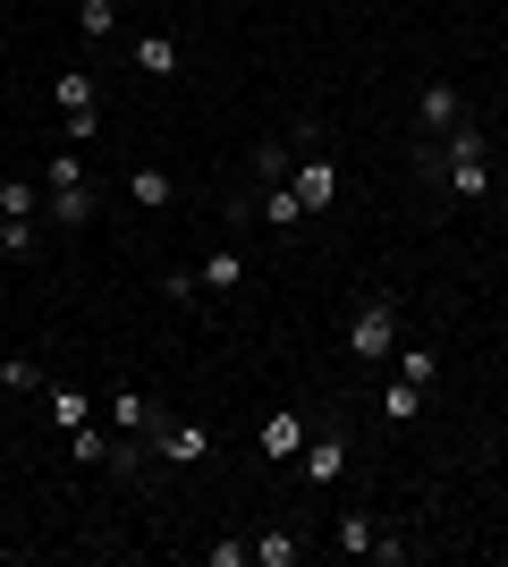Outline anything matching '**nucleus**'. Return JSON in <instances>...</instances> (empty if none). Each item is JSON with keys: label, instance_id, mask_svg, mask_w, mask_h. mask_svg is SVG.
Instances as JSON below:
<instances>
[{"label": "nucleus", "instance_id": "f257e3e1", "mask_svg": "<svg viewBox=\"0 0 508 567\" xmlns=\"http://www.w3.org/2000/svg\"><path fill=\"white\" fill-rule=\"evenodd\" d=\"M145 450L162 457V466H204V457L220 450V432L204 424V415H162V424L145 432Z\"/></svg>", "mask_w": 508, "mask_h": 567}, {"label": "nucleus", "instance_id": "f03ea898", "mask_svg": "<svg viewBox=\"0 0 508 567\" xmlns=\"http://www.w3.org/2000/svg\"><path fill=\"white\" fill-rule=\"evenodd\" d=\"M348 355H356V364H390V355H398V306H390V297H364V306H356V322H348Z\"/></svg>", "mask_w": 508, "mask_h": 567}, {"label": "nucleus", "instance_id": "7ed1b4c3", "mask_svg": "<svg viewBox=\"0 0 508 567\" xmlns=\"http://www.w3.org/2000/svg\"><path fill=\"white\" fill-rule=\"evenodd\" d=\"M289 187H297V204H305V213H331V204H339V162H331V153H297Z\"/></svg>", "mask_w": 508, "mask_h": 567}, {"label": "nucleus", "instance_id": "20e7f679", "mask_svg": "<svg viewBox=\"0 0 508 567\" xmlns=\"http://www.w3.org/2000/svg\"><path fill=\"white\" fill-rule=\"evenodd\" d=\"M433 169H440V187L458 195V204H484L491 195V162L484 153H433Z\"/></svg>", "mask_w": 508, "mask_h": 567}, {"label": "nucleus", "instance_id": "39448f33", "mask_svg": "<svg viewBox=\"0 0 508 567\" xmlns=\"http://www.w3.org/2000/svg\"><path fill=\"white\" fill-rule=\"evenodd\" d=\"M297 474H305V483H339V474H348V432H314V441H305V450H297Z\"/></svg>", "mask_w": 508, "mask_h": 567}, {"label": "nucleus", "instance_id": "423d86ee", "mask_svg": "<svg viewBox=\"0 0 508 567\" xmlns=\"http://www.w3.org/2000/svg\"><path fill=\"white\" fill-rule=\"evenodd\" d=\"M415 118H424V136H449V127H458V118H466L458 85H449V76H433V85L415 94Z\"/></svg>", "mask_w": 508, "mask_h": 567}, {"label": "nucleus", "instance_id": "0eeeda50", "mask_svg": "<svg viewBox=\"0 0 508 567\" xmlns=\"http://www.w3.org/2000/svg\"><path fill=\"white\" fill-rule=\"evenodd\" d=\"M314 432H305V415L297 406H280V415H263V457L271 466H297V450H305Z\"/></svg>", "mask_w": 508, "mask_h": 567}, {"label": "nucleus", "instance_id": "6e6552de", "mask_svg": "<svg viewBox=\"0 0 508 567\" xmlns=\"http://www.w3.org/2000/svg\"><path fill=\"white\" fill-rule=\"evenodd\" d=\"M43 406H51V424L76 432V424H94V399L76 390V381H43Z\"/></svg>", "mask_w": 508, "mask_h": 567}, {"label": "nucleus", "instance_id": "1a4fd4ad", "mask_svg": "<svg viewBox=\"0 0 508 567\" xmlns=\"http://www.w3.org/2000/svg\"><path fill=\"white\" fill-rule=\"evenodd\" d=\"M373 534H382V525H373V508H348V517L331 525V550H339V559H364V550H373Z\"/></svg>", "mask_w": 508, "mask_h": 567}, {"label": "nucleus", "instance_id": "9d476101", "mask_svg": "<svg viewBox=\"0 0 508 567\" xmlns=\"http://www.w3.org/2000/svg\"><path fill=\"white\" fill-rule=\"evenodd\" d=\"M111 424H120V441H145V432L162 424V406L136 399V390H120V399H111Z\"/></svg>", "mask_w": 508, "mask_h": 567}, {"label": "nucleus", "instance_id": "9b49d317", "mask_svg": "<svg viewBox=\"0 0 508 567\" xmlns=\"http://www.w3.org/2000/svg\"><path fill=\"white\" fill-rule=\"evenodd\" d=\"M43 213L60 220V229H85V220H94V187H51Z\"/></svg>", "mask_w": 508, "mask_h": 567}, {"label": "nucleus", "instance_id": "f8f14e48", "mask_svg": "<svg viewBox=\"0 0 508 567\" xmlns=\"http://www.w3.org/2000/svg\"><path fill=\"white\" fill-rule=\"evenodd\" d=\"M255 213H263L271 229H297V220H305V204H297V187H289V178H271V187H263V204H255Z\"/></svg>", "mask_w": 508, "mask_h": 567}, {"label": "nucleus", "instance_id": "ddd939ff", "mask_svg": "<svg viewBox=\"0 0 508 567\" xmlns=\"http://www.w3.org/2000/svg\"><path fill=\"white\" fill-rule=\"evenodd\" d=\"M195 271H204V288H246V255H238V246H212Z\"/></svg>", "mask_w": 508, "mask_h": 567}, {"label": "nucleus", "instance_id": "4468645a", "mask_svg": "<svg viewBox=\"0 0 508 567\" xmlns=\"http://www.w3.org/2000/svg\"><path fill=\"white\" fill-rule=\"evenodd\" d=\"M43 213V187L34 178H0V220H34Z\"/></svg>", "mask_w": 508, "mask_h": 567}, {"label": "nucleus", "instance_id": "2eb2a0df", "mask_svg": "<svg viewBox=\"0 0 508 567\" xmlns=\"http://www.w3.org/2000/svg\"><path fill=\"white\" fill-rule=\"evenodd\" d=\"M136 69L145 76H178V43H169V34H136Z\"/></svg>", "mask_w": 508, "mask_h": 567}, {"label": "nucleus", "instance_id": "dca6fc26", "mask_svg": "<svg viewBox=\"0 0 508 567\" xmlns=\"http://www.w3.org/2000/svg\"><path fill=\"white\" fill-rule=\"evenodd\" d=\"M297 559H305V534H289V525L255 543V567H297Z\"/></svg>", "mask_w": 508, "mask_h": 567}, {"label": "nucleus", "instance_id": "f3484780", "mask_svg": "<svg viewBox=\"0 0 508 567\" xmlns=\"http://www.w3.org/2000/svg\"><path fill=\"white\" fill-rule=\"evenodd\" d=\"M51 102H60V111H94V76H85V69H60V76H51Z\"/></svg>", "mask_w": 508, "mask_h": 567}, {"label": "nucleus", "instance_id": "a211bd4d", "mask_svg": "<svg viewBox=\"0 0 508 567\" xmlns=\"http://www.w3.org/2000/svg\"><path fill=\"white\" fill-rule=\"evenodd\" d=\"M390 364H398V381H415V390H433V373H440V355H433V348H407V339H398V355H390Z\"/></svg>", "mask_w": 508, "mask_h": 567}, {"label": "nucleus", "instance_id": "6ab92c4d", "mask_svg": "<svg viewBox=\"0 0 508 567\" xmlns=\"http://www.w3.org/2000/svg\"><path fill=\"white\" fill-rule=\"evenodd\" d=\"M169 195H178V187H169V169H136V178H127V204H145V213H162Z\"/></svg>", "mask_w": 508, "mask_h": 567}, {"label": "nucleus", "instance_id": "aec40b11", "mask_svg": "<svg viewBox=\"0 0 508 567\" xmlns=\"http://www.w3.org/2000/svg\"><path fill=\"white\" fill-rule=\"evenodd\" d=\"M69 457H76V466H111V432H102V424H76L69 432Z\"/></svg>", "mask_w": 508, "mask_h": 567}, {"label": "nucleus", "instance_id": "412c9836", "mask_svg": "<svg viewBox=\"0 0 508 567\" xmlns=\"http://www.w3.org/2000/svg\"><path fill=\"white\" fill-rule=\"evenodd\" d=\"M289 169H297V144H280V136L255 144V178H263V187H271V178H289Z\"/></svg>", "mask_w": 508, "mask_h": 567}, {"label": "nucleus", "instance_id": "4be33fe9", "mask_svg": "<svg viewBox=\"0 0 508 567\" xmlns=\"http://www.w3.org/2000/svg\"><path fill=\"white\" fill-rule=\"evenodd\" d=\"M76 25H85L94 43H111V34H120V9H111V0H76Z\"/></svg>", "mask_w": 508, "mask_h": 567}, {"label": "nucleus", "instance_id": "5701e85b", "mask_svg": "<svg viewBox=\"0 0 508 567\" xmlns=\"http://www.w3.org/2000/svg\"><path fill=\"white\" fill-rule=\"evenodd\" d=\"M382 415H390V424H415V415H424V390H415V381H390Z\"/></svg>", "mask_w": 508, "mask_h": 567}, {"label": "nucleus", "instance_id": "b1692460", "mask_svg": "<svg viewBox=\"0 0 508 567\" xmlns=\"http://www.w3.org/2000/svg\"><path fill=\"white\" fill-rule=\"evenodd\" d=\"M0 390H43V364L34 355H0Z\"/></svg>", "mask_w": 508, "mask_h": 567}, {"label": "nucleus", "instance_id": "393cba45", "mask_svg": "<svg viewBox=\"0 0 508 567\" xmlns=\"http://www.w3.org/2000/svg\"><path fill=\"white\" fill-rule=\"evenodd\" d=\"M51 187H94V178H85V162H76V144H60V153H51Z\"/></svg>", "mask_w": 508, "mask_h": 567}, {"label": "nucleus", "instance_id": "a878e982", "mask_svg": "<svg viewBox=\"0 0 508 567\" xmlns=\"http://www.w3.org/2000/svg\"><path fill=\"white\" fill-rule=\"evenodd\" d=\"M162 297L169 306H195V297H204V271H162Z\"/></svg>", "mask_w": 508, "mask_h": 567}, {"label": "nucleus", "instance_id": "bb28decb", "mask_svg": "<svg viewBox=\"0 0 508 567\" xmlns=\"http://www.w3.org/2000/svg\"><path fill=\"white\" fill-rule=\"evenodd\" d=\"M0 255H34V220H0Z\"/></svg>", "mask_w": 508, "mask_h": 567}, {"label": "nucleus", "instance_id": "cd10ccee", "mask_svg": "<svg viewBox=\"0 0 508 567\" xmlns=\"http://www.w3.org/2000/svg\"><path fill=\"white\" fill-rule=\"evenodd\" d=\"M364 559H373V567H407V543H398V534H373V550H364Z\"/></svg>", "mask_w": 508, "mask_h": 567}]
</instances>
